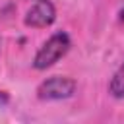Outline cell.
Here are the masks:
<instances>
[{
	"instance_id": "1",
	"label": "cell",
	"mask_w": 124,
	"mask_h": 124,
	"mask_svg": "<svg viewBox=\"0 0 124 124\" xmlns=\"http://www.w3.org/2000/svg\"><path fill=\"white\" fill-rule=\"evenodd\" d=\"M68 48H70V37H68L66 33L58 31V33H54V35L39 48V52L35 54L33 66H35L37 70H46V68H50L54 62H58V60L68 52Z\"/></svg>"
},
{
	"instance_id": "2",
	"label": "cell",
	"mask_w": 124,
	"mask_h": 124,
	"mask_svg": "<svg viewBox=\"0 0 124 124\" xmlns=\"http://www.w3.org/2000/svg\"><path fill=\"white\" fill-rule=\"evenodd\" d=\"M76 91V81L72 78H66V76H52L48 79H45L39 89H37V95L39 99L43 101H58V99H68L72 97Z\"/></svg>"
},
{
	"instance_id": "3",
	"label": "cell",
	"mask_w": 124,
	"mask_h": 124,
	"mask_svg": "<svg viewBox=\"0 0 124 124\" xmlns=\"http://www.w3.org/2000/svg\"><path fill=\"white\" fill-rule=\"evenodd\" d=\"M56 19V10L50 0H37L25 16V25L29 27H48Z\"/></svg>"
},
{
	"instance_id": "4",
	"label": "cell",
	"mask_w": 124,
	"mask_h": 124,
	"mask_svg": "<svg viewBox=\"0 0 124 124\" xmlns=\"http://www.w3.org/2000/svg\"><path fill=\"white\" fill-rule=\"evenodd\" d=\"M110 93L116 99H122L124 97V64L114 72V76L110 79Z\"/></svg>"
},
{
	"instance_id": "5",
	"label": "cell",
	"mask_w": 124,
	"mask_h": 124,
	"mask_svg": "<svg viewBox=\"0 0 124 124\" xmlns=\"http://www.w3.org/2000/svg\"><path fill=\"white\" fill-rule=\"evenodd\" d=\"M8 101H10L8 95H6L4 91H0V105H8Z\"/></svg>"
},
{
	"instance_id": "6",
	"label": "cell",
	"mask_w": 124,
	"mask_h": 124,
	"mask_svg": "<svg viewBox=\"0 0 124 124\" xmlns=\"http://www.w3.org/2000/svg\"><path fill=\"white\" fill-rule=\"evenodd\" d=\"M120 21H124V10L120 12Z\"/></svg>"
}]
</instances>
